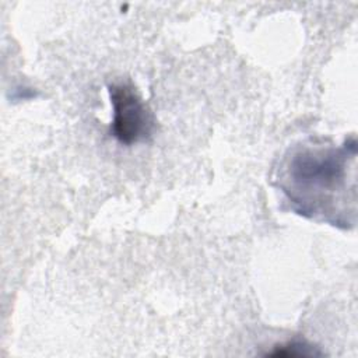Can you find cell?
Wrapping results in <instances>:
<instances>
[{
    "label": "cell",
    "mask_w": 358,
    "mask_h": 358,
    "mask_svg": "<svg viewBox=\"0 0 358 358\" xmlns=\"http://www.w3.org/2000/svg\"><path fill=\"white\" fill-rule=\"evenodd\" d=\"M113 109L110 134L124 145L147 141L152 136L154 117L130 83H112L108 85Z\"/></svg>",
    "instance_id": "2"
},
{
    "label": "cell",
    "mask_w": 358,
    "mask_h": 358,
    "mask_svg": "<svg viewBox=\"0 0 358 358\" xmlns=\"http://www.w3.org/2000/svg\"><path fill=\"white\" fill-rule=\"evenodd\" d=\"M355 138L343 145H298L281 164L280 189L298 214L343 228L354 225L348 201L355 204V199L348 192L355 193Z\"/></svg>",
    "instance_id": "1"
},
{
    "label": "cell",
    "mask_w": 358,
    "mask_h": 358,
    "mask_svg": "<svg viewBox=\"0 0 358 358\" xmlns=\"http://www.w3.org/2000/svg\"><path fill=\"white\" fill-rule=\"evenodd\" d=\"M270 357H284V358H310L322 355L320 351L313 348V345L308 344L306 341L292 340L280 345H275L270 352Z\"/></svg>",
    "instance_id": "3"
}]
</instances>
